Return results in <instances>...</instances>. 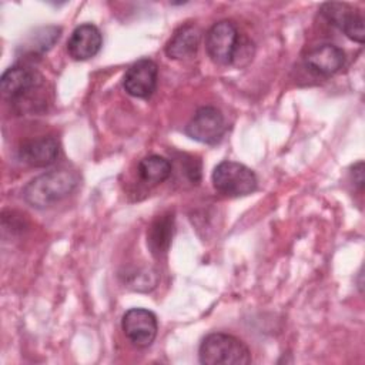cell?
I'll use <instances>...</instances> for the list:
<instances>
[{
    "mask_svg": "<svg viewBox=\"0 0 365 365\" xmlns=\"http://www.w3.org/2000/svg\"><path fill=\"white\" fill-rule=\"evenodd\" d=\"M43 77L29 66L17 64L7 68L0 78V88L4 97L11 101H19L30 96L40 87Z\"/></svg>",
    "mask_w": 365,
    "mask_h": 365,
    "instance_id": "ba28073f",
    "label": "cell"
},
{
    "mask_svg": "<svg viewBox=\"0 0 365 365\" xmlns=\"http://www.w3.org/2000/svg\"><path fill=\"white\" fill-rule=\"evenodd\" d=\"M121 328L125 336L135 346H150L158 331L157 317L153 311L145 308H130L121 319Z\"/></svg>",
    "mask_w": 365,
    "mask_h": 365,
    "instance_id": "52a82bcc",
    "label": "cell"
},
{
    "mask_svg": "<svg viewBox=\"0 0 365 365\" xmlns=\"http://www.w3.org/2000/svg\"><path fill=\"white\" fill-rule=\"evenodd\" d=\"M352 177H354V182L362 188L364 185V163L359 161L358 164L354 165L352 168Z\"/></svg>",
    "mask_w": 365,
    "mask_h": 365,
    "instance_id": "e0dca14e",
    "label": "cell"
},
{
    "mask_svg": "<svg viewBox=\"0 0 365 365\" xmlns=\"http://www.w3.org/2000/svg\"><path fill=\"white\" fill-rule=\"evenodd\" d=\"M171 163L161 155H148L138 163V175L144 182L160 184L171 175Z\"/></svg>",
    "mask_w": 365,
    "mask_h": 365,
    "instance_id": "9a60e30c",
    "label": "cell"
},
{
    "mask_svg": "<svg viewBox=\"0 0 365 365\" xmlns=\"http://www.w3.org/2000/svg\"><path fill=\"white\" fill-rule=\"evenodd\" d=\"M58 155V141L54 137H38L29 140L19 148V158L31 167H47Z\"/></svg>",
    "mask_w": 365,
    "mask_h": 365,
    "instance_id": "7c38bea8",
    "label": "cell"
},
{
    "mask_svg": "<svg viewBox=\"0 0 365 365\" xmlns=\"http://www.w3.org/2000/svg\"><path fill=\"white\" fill-rule=\"evenodd\" d=\"M345 63V53L335 44H319L308 51L305 56L307 67L319 76H332L342 68Z\"/></svg>",
    "mask_w": 365,
    "mask_h": 365,
    "instance_id": "8fae6325",
    "label": "cell"
},
{
    "mask_svg": "<svg viewBox=\"0 0 365 365\" xmlns=\"http://www.w3.org/2000/svg\"><path fill=\"white\" fill-rule=\"evenodd\" d=\"M201 33L192 24L181 26L174 31L171 38L165 44V54L170 58L182 60L192 57L200 46Z\"/></svg>",
    "mask_w": 365,
    "mask_h": 365,
    "instance_id": "4fadbf2b",
    "label": "cell"
},
{
    "mask_svg": "<svg viewBox=\"0 0 365 365\" xmlns=\"http://www.w3.org/2000/svg\"><path fill=\"white\" fill-rule=\"evenodd\" d=\"M103 36L94 24H80L73 30L67 40V51L71 58L84 61L93 58L101 48Z\"/></svg>",
    "mask_w": 365,
    "mask_h": 365,
    "instance_id": "30bf717a",
    "label": "cell"
},
{
    "mask_svg": "<svg viewBox=\"0 0 365 365\" xmlns=\"http://www.w3.org/2000/svg\"><path fill=\"white\" fill-rule=\"evenodd\" d=\"M174 232V217L171 212L155 217L147 231V245L153 255L160 257L170 248Z\"/></svg>",
    "mask_w": 365,
    "mask_h": 365,
    "instance_id": "5bb4252c",
    "label": "cell"
},
{
    "mask_svg": "<svg viewBox=\"0 0 365 365\" xmlns=\"http://www.w3.org/2000/svg\"><path fill=\"white\" fill-rule=\"evenodd\" d=\"M225 133L222 113L211 106L201 107L185 125V134L204 144H217Z\"/></svg>",
    "mask_w": 365,
    "mask_h": 365,
    "instance_id": "5b68a950",
    "label": "cell"
},
{
    "mask_svg": "<svg viewBox=\"0 0 365 365\" xmlns=\"http://www.w3.org/2000/svg\"><path fill=\"white\" fill-rule=\"evenodd\" d=\"M321 14L327 21L338 27L346 37L356 43H364L365 23L362 14L346 3L328 1L321 6Z\"/></svg>",
    "mask_w": 365,
    "mask_h": 365,
    "instance_id": "8992f818",
    "label": "cell"
},
{
    "mask_svg": "<svg viewBox=\"0 0 365 365\" xmlns=\"http://www.w3.org/2000/svg\"><path fill=\"white\" fill-rule=\"evenodd\" d=\"M158 68L150 58H140L128 67L124 74V90L137 98H148L157 86Z\"/></svg>",
    "mask_w": 365,
    "mask_h": 365,
    "instance_id": "9c48e42d",
    "label": "cell"
},
{
    "mask_svg": "<svg viewBox=\"0 0 365 365\" xmlns=\"http://www.w3.org/2000/svg\"><path fill=\"white\" fill-rule=\"evenodd\" d=\"M61 33L60 27L56 26H47V27H40L34 30L31 36L27 37L26 43L23 44V48L29 51L30 54L36 53H44L48 48L53 47V44L58 40Z\"/></svg>",
    "mask_w": 365,
    "mask_h": 365,
    "instance_id": "2e32d148",
    "label": "cell"
},
{
    "mask_svg": "<svg viewBox=\"0 0 365 365\" xmlns=\"http://www.w3.org/2000/svg\"><path fill=\"white\" fill-rule=\"evenodd\" d=\"M78 184V175L71 170H53L33 178L23 190L27 204L46 208L70 195Z\"/></svg>",
    "mask_w": 365,
    "mask_h": 365,
    "instance_id": "6da1fadb",
    "label": "cell"
},
{
    "mask_svg": "<svg viewBox=\"0 0 365 365\" xmlns=\"http://www.w3.org/2000/svg\"><path fill=\"white\" fill-rule=\"evenodd\" d=\"M198 358L204 365H247L251 362V352L237 336L212 332L201 341Z\"/></svg>",
    "mask_w": 365,
    "mask_h": 365,
    "instance_id": "7a4b0ae2",
    "label": "cell"
},
{
    "mask_svg": "<svg viewBox=\"0 0 365 365\" xmlns=\"http://www.w3.org/2000/svg\"><path fill=\"white\" fill-rule=\"evenodd\" d=\"M205 48L212 61L227 66L241 56V37L232 21L222 20L215 23L207 33Z\"/></svg>",
    "mask_w": 365,
    "mask_h": 365,
    "instance_id": "277c9868",
    "label": "cell"
},
{
    "mask_svg": "<svg viewBox=\"0 0 365 365\" xmlns=\"http://www.w3.org/2000/svg\"><path fill=\"white\" fill-rule=\"evenodd\" d=\"M214 188L230 197H242L254 192L258 185L255 173L237 161H221L212 171Z\"/></svg>",
    "mask_w": 365,
    "mask_h": 365,
    "instance_id": "3957f363",
    "label": "cell"
}]
</instances>
